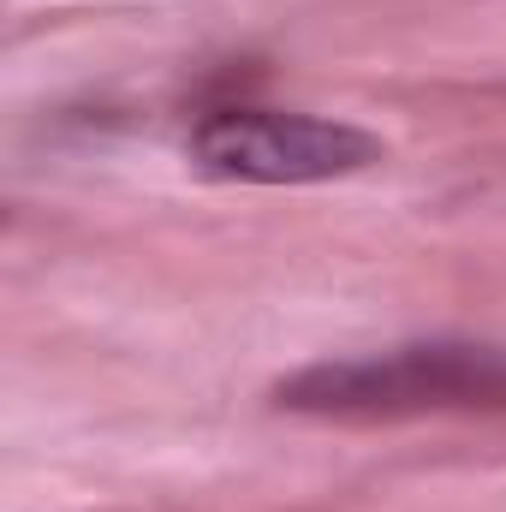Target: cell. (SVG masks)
Returning a JSON list of instances; mask_svg holds the SVG:
<instances>
[{"label": "cell", "instance_id": "6da1fadb", "mask_svg": "<svg viewBox=\"0 0 506 512\" xmlns=\"http://www.w3.org/2000/svg\"><path fill=\"white\" fill-rule=\"evenodd\" d=\"M310 417H417V411H506V352L495 346H399L376 358L310 364L274 393Z\"/></svg>", "mask_w": 506, "mask_h": 512}, {"label": "cell", "instance_id": "7a4b0ae2", "mask_svg": "<svg viewBox=\"0 0 506 512\" xmlns=\"http://www.w3.org/2000/svg\"><path fill=\"white\" fill-rule=\"evenodd\" d=\"M191 161L209 179H245V185H316L346 179L381 161V143L346 120L316 114H274V108H227L209 114L191 137Z\"/></svg>", "mask_w": 506, "mask_h": 512}]
</instances>
